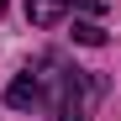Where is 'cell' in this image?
Returning a JSON list of instances; mask_svg holds the SVG:
<instances>
[{
	"instance_id": "cell-2",
	"label": "cell",
	"mask_w": 121,
	"mask_h": 121,
	"mask_svg": "<svg viewBox=\"0 0 121 121\" xmlns=\"http://www.w3.org/2000/svg\"><path fill=\"white\" fill-rule=\"evenodd\" d=\"M69 11L100 16V11H105V0H26V21H32V26H53L58 16H69Z\"/></svg>"
},
{
	"instance_id": "cell-4",
	"label": "cell",
	"mask_w": 121,
	"mask_h": 121,
	"mask_svg": "<svg viewBox=\"0 0 121 121\" xmlns=\"http://www.w3.org/2000/svg\"><path fill=\"white\" fill-rule=\"evenodd\" d=\"M74 37H79L84 48H100V42H105V32H100L95 21H79V26H74Z\"/></svg>"
},
{
	"instance_id": "cell-3",
	"label": "cell",
	"mask_w": 121,
	"mask_h": 121,
	"mask_svg": "<svg viewBox=\"0 0 121 121\" xmlns=\"http://www.w3.org/2000/svg\"><path fill=\"white\" fill-rule=\"evenodd\" d=\"M42 100H48V90H42V74H37V69L16 74L11 90H5V105L11 111H32V105H42Z\"/></svg>"
},
{
	"instance_id": "cell-1",
	"label": "cell",
	"mask_w": 121,
	"mask_h": 121,
	"mask_svg": "<svg viewBox=\"0 0 121 121\" xmlns=\"http://www.w3.org/2000/svg\"><path fill=\"white\" fill-rule=\"evenodd\" d=\"M37 74H42V90H48V100H53L58 121H90V105L105 95V84H100L95 74L69 69L63 58H53V53L37 63Z\"/></svg>"
},
{
	"instance_id": "cell-5",
	"label": "cell",
	"mask_w": 121,
	"mask_h": 121,
	"mask_svg": "<svg viewBox=\"0 0 121 121\" xmlns=\"http://www.w3.org/2000/svg\"><path fill=\"white\" fill-rule=\"evenodd\" d=\"M0 16H5V0H0Z\"/></svg>"
}]
</instances>
